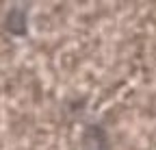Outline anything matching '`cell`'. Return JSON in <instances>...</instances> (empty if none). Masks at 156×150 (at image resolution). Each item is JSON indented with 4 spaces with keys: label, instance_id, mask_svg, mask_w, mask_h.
I'll use <instances>...</instances> for the list:
<instances>
[{
    "label": "cell",
    "instance_id": "obj_1",
    "mask_svg": "<svg viewBox=\"0 0 156 150\" xmlns=\"http://www.w3.org/2000/svg\"><path fill=\"white\" fill-rule=\"evenodd\" d=\"M83 150H108L106 133L100 126H89L83 135Z\"/></svg>",
    "mask_w": 156,
    "mask_h": 150
}]
</instances>
